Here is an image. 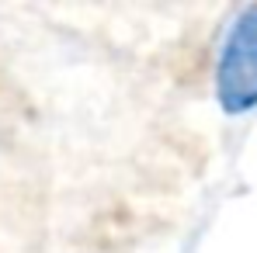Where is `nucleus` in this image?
<instances>
[{"mask_svg": "<svg viewBox=\"0 0 257 253\" xmlns=\"http://www.w3.org/2000/svg\"><path fill=\"white\" fill-rule=\"evenodd\" d=\"M215 101L226 115L257 108V4H247L226 28L215 59Z\"/></svg>", "mask_w": 257, "mask_h": 253, "instance_id": "f257e3e1", "label": "nucleus"}]
</instances>
